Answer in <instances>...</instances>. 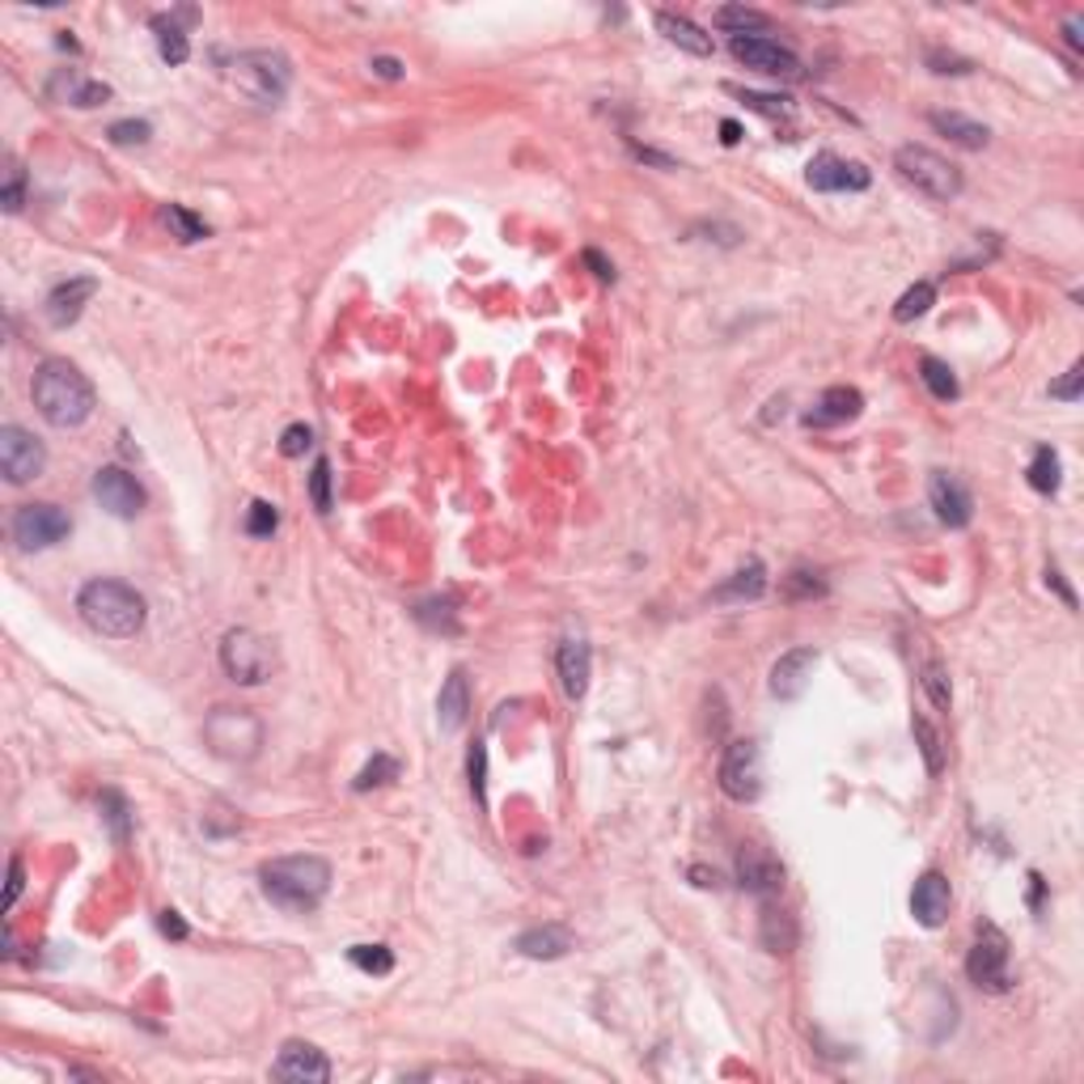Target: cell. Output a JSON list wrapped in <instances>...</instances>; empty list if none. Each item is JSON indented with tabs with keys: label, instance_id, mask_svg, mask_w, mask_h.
I'll list each match as a JSON object with an SVG mask.
<instances>
[{
	"label": "cell",
	"instance_id": "9a60e30c",
	"mask_svg": "<svg viewBox=\"0 0 1084 1084\" xmlns=\"http://www.w3.org/2000/svg\"><path fill=\"white\" fill-rule=\"evenodd\" d=\"M737 886L750 890L754 898H775L784 890V864L759 843H741V852H737Z\"/></svg>",
	"mask_w": 1084,
	"mask_h": 1084
},
{
	"label": "cell",
	"instance_id": "e575fe53",
	"mask_svg": "<svg viewBox=\"0 0 1084 1084\" xmlns=\"http://www.w3.org/2000/svg\"><path fill=\"white\" fill-rule=\"evenodd\" d=\"M390 780H399V759H390V754H373L369 763L356 771V780H351V788L356 793H369V788H382Z\"/></svg>",
	"mask_w": 1084,
	"mask_h": 1084
},
{
	"label": "cell",
	"instance_id": "7a4b0ae2",
	"mask_svg": "<svg viewBox=\"0 0 1084 1084\" xmlns=\"http://www.w3.org/2000/svg\"><path fill=\"white\" fill-rule=\"evenodd\" d=\"M77 614L94 627L97 636L106 639H131L145 632V619H149V602L145 593H136L128 580H115V576H94L81 585L77 593Z\"/></svg>",
	"mask_w": 1084,
	"mask_h": 1084
},
{
	"label": "cell",
	"instance_id": "4316f807",
	"mask_svg": "<svg viewBox=\"0 0 1084 1084\" xmlns=\"http://www.w3.org/2000/svg\"><path fill=\"white\" fill-rule=\"evenodd\" d=\"M766 593V568L759 560H750V564H741L729 580H720L716 589H712V602H759Z\"/></svg>",
	"mask_w": 1084,
	"mask_h": 1084
},
{
	"label": "cell",
	"instance_id": "db71d44e",
	"mask_svg": "<svg viewBox=\"0 0 1084 1084\" xmlns=\"http://www.w3.org/2000/svg\"><path fill=\"white\" fill-rule=\"evenodd\" d=\"M1081 26H1084V22H1081V13H1068V18H1063V38H1068V47H1072V51H1084V34H1081Z\"/></svg>",
	"mask_w": 1084,
	"mask_h": 1084
},
{
	"label": "cell",
	"instance_id": "ac0fdd59",
	"mask_svg": "<svg viewBox=\"0 0 1084 1084\" xmlns=\"http://www.w3.org/2000/svg\"><path fill=\"white\" fill-rule=\"evenodd\" d=\"M555 673H560V687L568 700H585L589 691V678H593V648L585 636H568L555 648Z\"/></svg>",
	"mask_w": 1084,
	"mask_h": 1084
},
{
	"label": "cell",
	"instance_id": "83f0119b",
	"mask_svg": "<svg viewBox=\"0 0 1084 1084\" xmlns=\"http://www.w3.org/2000/svg\"><path fill=\"white\" fill-rule=\"evenodd\" d=\"M653 22H657V31L666 34L673 47H682V51H691V56H712V51H716L712 34L700 31V26H695L691 18H682V13H666V9H661Z\"/></svg>",
	"mask_w": 1084,
	"mask_h": 1084
},
{
	"label": "cell",
	"instance_id": "d4e9b609",
	"mask_svg": "<svg viewBox=\"0 0 1084 1084\" xmlns=\"http://www.w3.org/2000/svg\"><path fill=\"white\" fill-rule=\"evenodd\" d=\"M47 94L56 97V102H68V106H81V111H90V106H102V102H111V85H102V81H90V77H81L77 68H60V72L51 77Z\"/></svg>",
	"mask_w": 1084,
	"mask_h": 1084
},
{
	"label": "cell",
	"instance_id": "8fae6325",
	"mask_svg": "<svg viewBox=\"0 0 1084 1084\" xmlns=\"http://www.w3.org/2000/svg\"><path fill=\"white\" fill-rule=\"evenodd\" d=\"M0 471L9 483H31L47 471V449L22 424H4L0 428Z\"/></svg>",
	"mask_w": 1084,
	"mask_h": 1084
},
{
	"label": "cell",
	"instance_id": "c3c4849f",
	"mask_svg": "<svg viewBox=\"0 0 1084 1084\" xmlns=\"http://www.w3.org/2000/svg\"><path fill=\"white\" fill-rule=\"evenodd\" d=\"M1081 385H1084V360H1076V365L1068 369V378L1051 385V399H1063V403H1076V399H1081Z\"/></svg>",
	"mask_w": 1084,
	"mask_h": 1084
},
{
	"label": "cell",
	"instance_id": "816d5d0a",
	"mask_svg": "<svg viewBox=\"0 0 1084 1084\" xmlns=\"http://www.w3.org/2000/svg\"><path fill=\"white\" fill-rule=\"evenodd\" d=\"M158 927H161V936H170V941H187V936H192V927L183 924V915H178V911H161Z\"/></svg>",
	"mask_w": 1084,
	"mask_h": 1084
},
{
	"label": "cell",
	"instance_id": "7402d4cb",
	"mask_svg": "<svg viewBox=\"0 0 1084 1084\" xmlns=\"http://www.w3.org/2000/svg\"><path fill=\"white\" fill-rule=\"evenodd\" d=\"M94 292H97L94 276H72L65 285H56L47 292V305H43V310H47V322H51L56 331L72 326V322L81 319V310L94 301Z\"/></svg>",
	"mask_w": 1084,
	"mask_h": 1084
},
{
	"label": "cell",
	"instance_id": "30bf717a",
	"mask_svg": "<svg viewBox=\"0 0 1084 1084\" xmlns=\"http://www.w3.org/2000/svg\"><path fill=\"white\" fill-rule=\"evenodd\" d=\"M13 542L22 551H47L56 542H65L72 534V517L60 505H47V500H34L13 512Z\"/></svg>",
	"mask_w": 1084,
	"mask_h": 1084
},
{
	"label": "cell",
	"instance_id": "3957f363",
	"mask_svg": "<svg viewBox=\"0 0 1084 1084\" xmlns=\"http://www.w3.org/2000/svg\"><path fill=\"white\" fill-rule=\"evenodd\" d=\"M258 886L267 893V902H276L280 911L310 915V911H319L326 890H331V864L314 852L276 856L258 868Z\"/></svg>",
	"mask_w": 1084,
	"mask_h": 1084
},
{
	"label": "cell",
	"instance_id": "4fadbf2b",
	"mask_svg": "<svg viewBox=\"0 0 1084 1084\" xmlns=\"http://www.w3.org/2000/svg\"><path fill=\"white\" fill-rule=\"evenodd\" d=\"M94 500L111 512V517L131 521V517L145 512V500H149V496H145L140 478L131 475V471H124V466H102L94 475Z\"/></svg>",
	"mask_w": 1084,
	"mask_h": 1084
},
{
	"label": "cell",
	"instance_id": "e0dca14e",
	"mask_svg": "<svg viewBox=\"0 0 1084 1084\" xmlns=\"http://www.w3.org/2000/svg\"><path fill=\"white\" fill-rule=\"evenodd\" d=\"M927 500H932L936 521H941V526H949V530H966V526H970V517H975V500H970L966 483L954 478V475H945V471H936V475H932V483H927Z\"/></svg>",
	"mask_w": 1084,
	"mask_h": 1084
},
{
	"label": "cell",
	"instance_id": "11a10c76",
	"mask_svg": "<svg viewBox=\"0 0 1084 1084\" xmlns=\"http://www.w3.org/2000/svg\"><path fill=\"white\" fill-rule=\"evenodd\" d=\"M369 68H373L382 81H403V65H399L394 56H373V65Z\"/></svg>",
	"mask_w": 1084,
	"mask_h": 1084
},
{
	"label": "cell",
	"instance_id": "ffe728a7",
	"mask_svg": "<svg viewBox=\"0 0 1084 1084\" xmlns=\"http://www.w3.org/2000/svg\"><path fill=\"white\" fill-rule=\"evenodd\" d=\"M949 907H954V890H949V877L941 868H927L924 877L915 881L911 890V915L924 927H941L949 920Z\"/></svg>",
	"mask_w": 1084,
	"mask_h": 1084
},
{
	"label": "cell",
	"instance_id": "52a82bcc",
	"mask_svg": "<svg viewBox=\"0 0 1084 1084\" xmlns=\"http://www.w3.org/2000/svg\"><path fill=\"white\" fill-rule=\"evenodd\" d=\"M221 670L238 687H258L276 673V648L251 627H233L221 639Z\"/></svg>",
	"mask_w": 1084,
	"mask_h": 1084
},
{
	"label": "cell",
	"instance_id": "ba28073f",
	"mask_svg": "<svg viewBox=\"0 0 1084 1084\" xmlns=\"http://www.w3.org/2000/svg\"><path fill=\"white\" fill-rule=\"evenodd\" d=\"M716 780H720V793L737 800V805H750V800L763 797V750H759V741H750V737L729 741L725 754H720Z\"/></svg>",
	"mask_w": 1084,
	"mask_h": 1084
},
{
	"label": "cell",
	"instance_id": "f6af8a7d",
	"mask_svg": "<svg viewBox=\"0 0 1084 1084\" xmlns=\"http://www.w3.org/2000/svg\"><path fill=\"white\" fill-rule=\"evenodd\" d=\"M466 771H471V793H475L478 809H487V750H483V741H475V746H471Z\"/></svg>",
	"mask_w": 1084,
	"mask_h": 1084
},
{
	"label": "cell",
	"instance_id": "1f68e13d",
	"mask_svg": "<svg viewBox=\"0 0 1084 1084\" xmlns=\"http://www.w3.org/2000/svg\"><path fill=\"white\" fill-rule=\"evenodd\" d=\"M712 22H716L720 31L734 34V38H741V34H763L766 26H771V18H766V13H759V9H746V4H725V9H716V13H712Z\"/></svg>",
	"mask_w": 1084,
	"mask_h": 1084
},
{
	"label": "cell",
	"instance_id": "2e32d148",
	"mask_svg": "<svg viewBox=\"0 0 1084 1084\" xmlns=\"http://www.w3.org/2000/svg\"><path fill=\"white\" fill-rule=\"evenodd\" d=\"M272 1076L292 1084H326L331 1081V1059L314 1042H285L272 1063Z\"/></svg>",
	"mask_w": 1084,
	"mask_h": 1084
},
{
	"label": "cell",
	"instance_id": "7bdbcfd3",
	"mask_svg": "<svg viewBox=\"0 0 1084 1084\" xmlns=\"http://www.w3.org/2000/svg\"><path fill=\"white\" fill-rule=\"evenodd\" d=\"M0 204H4V212L13 217V212H22V204H26V170L18 165V161H9V174H4V192H0Z\"/></svg>",
	"mask_w": 1084,
	"mask_h": 1084
},
{
	"label": "cell",
	"instance_id": "603a6c76",
	"mask_svg": "<svg viewBox=\"0 0 1084 1084\" xmlns=\"http://www.w3.org/2000/svg\"><path fill=\"white\" fill-rule=\"evenodd\" d=\"M512 949L521 957H530V961H555V957L573 954L576 936H573V927H564V924L526 927V932L512 941Z\"/></svg>",
	"mask_w": 1084,
	"mask_h": 1084
},
{
	"label": "cell",
	"instance_id": "9c48e42d",
	"mask_svg": "<svg viewBox=\"0 0 1084 1084\" xmlns=\"http://www.w3.org/2000/svg\"><path fill=\"white\" fill-rule=\"evenodd\" d=\"M966 975H970L975 988L995 991V995L1013 988V975H1008V936L995 924H979V941L966 954Z\"/></svg>",
	"mask_w": 1084,
	"mask_h": 1084
},
{
	"label": "cell",
	"instance_id": "f1b7e54d",
	"mask_svg": "<svg viewBox=\"0 0 1084 1084\" xmlns=\"http://www.w3.org/2000/svg\"><path fill=\"white\" fill-rule=\"evenodd\" d=\"M927 124L941 131V136H949L954 145H961V149H983L991 140V131L983 128V124H975V119H966V115H957V111H932Z\"/></svg>",
	"mask_w": 1084,
	"mask_h": 1084
},
{
	"label": "cell",
	"instance_id": "f5cc1de1",
	"mask_svg": "<svg viewBox=\"0 0 1084 1084\" xmlns=\"http://www.w3.org/2000/svg\"><path fill=\"white\" fill-rule=\"evenodd\" d=\"M1047 585H1051L1054 593L1063 598V607H1068V610H1076V593H1072V585L1063 580V573H1059V568H1047Z\"/></svg>",
	"mask_w": 1084,
	"mask_h": 1084
},
{
	"label": "cell",
	"instance_id": "4dcf8cb0",
	"mask_svg": "<svg viewBox=\"0 0 1084 1084\" xmlns=\"http://www.w3.org/2000/svg\"><path fill=\"white\" fill-rule=\"evenodd\" d=\"M1029 487L1038 492V496H1054L1059 492V483H1063V462H1059V453L1051 446H1038L1034 449V462H1029Z\"/></svg>",
	"mask_w": 1084,
	"mask_h": 1084
},
{
	"label": "cell",
	"instance_id": "f907efd6",
	"mask_svg": "<svg viewBox=\"0 0 1084 1084\" xmlns=\"http://www.w3.org/2000/svg\"><path fill=\"white\" fill-rule=\"evenodd\" d=\"M22 886H26V873H22V861L13 856V861H9V886H4V911H13V907H18Z\"/></svg>",
	"mask_w": 1084,
	"mask_h": 1084
},
{
	"label": "cell",
	"instance_id": "44dd1931",
	"mask_svg": "<svg viewBox=\"0 0 1084 1084\" xmlns=\"http://www.w3.org/2000/svg\"><path fill=\"white\" fill-rule=\"evenodd\" d=\"M864 412V394L856 385H830L814 399V407L805 412V428H839L847 419Z\"/></svg>",
	"mask_w": 1084,
	"mask_h": 1084
},
{
	"label": "cell",
	"instance_id": "d590c367",
	"mask_svg": "<svg viewBox=\"0 0 1084 1084\" xmlns=\"http://www.w3.org/2000/svg\"><path fill=\"white\" fill-rule=\"evenodd\" d=\"M911 729H915V741H920V750H924L927 771H932V775H941V771H945V741H941V734L932 729V720H927V716H915V720H911Z\"/></svg>",
	"mask_w": 1084,
	"mask_h": 1084
},
{
	"label": "cell",
	"instance_id": "6da1fadb",
	"mask_svg": "<svg viewBox=\"0 0 1084 1084\" xmlns=\"http://www.w3.org/2000/svg\"><path fill=\"white\" fill-rule=\"evenodd\" d=\"M31 394H34L38 415H43L51 428H81L97 407L90 378H85L72 360H60V356H51V360H43V365L34 369Z\"/></svg>",
	"mask_w": 1084,
	"mask_h": 1084
},
{
	"label": "cell",
	"instance_id": "74e56055",
	"mask_svg": "<svg viewBox=\"0 0 1084 1084\" xmlns=\"http://www.w3.org/2000/svg\"><path fill=\"white\" fill-rule=\"evenodd\" d=\"M784 598H788V602H814V598H827V580H822L818 573H805V568H797V573L784 576Z\"/></svg>",
	"mask_w": 1084,
	"mask_h": 1084
},
{
	"label": "cell",
	"instance_id": "91938a15",
	"mask_svg": "<svg viewBox=\"0 0 1084 1084\" xmlns=\"http://www.w3.org/2000/svg\"><path fill=\"white\" fill-rule=\"evenodd\" d=\"M691 877H695V886H716V873H707V868H691Z\"/></svg>",
	"mask_w": 1084,
	"mask_h": 1084
},
{
	"label": "cell",
	"instance_id": "ab89813d",
	"mask_svg": "<svg viewBox=\"0 0 1084 1084\" xmlns=\"http://www.w3.org/2000/svg\"><path fill=\"white\" fill-rule=\"evenodd\" d=\"M165 224L178 233V242H204V238H208V224L199 221L195 212H187L183 204H170V208H165Z\"/></svg>",
	"mask_w": 1084,
	"mask_h": 1084
},
{
	"label": "cell",
	"instance_id": "8992f818",
	"mask_svg": "<svg viewBox=\"0 0 1084 1084\" xmlns=\"http://www.w3.org/2000/svg\"><path fill=\"white\" fill-rule=\"evenodd\" d=\"M893 170H898L915 192L927 195V199H936V204H949V199H957L961 187H966V178H961V170H957L954 161L932 153L924 145H902V149L893 153Z\"/></svg>",
	"mask_w": 1084,
	"mask_h": 1084
},
{
	"label": "cell",
	"instance_id": "6f0895ef",
	"mask_svg": "<svg viewBox=\"0 0 1084 1084\" xmlns=\"http://www.w3.org/2000/svg\"><path fill=\"white\" fill-rule=\"evenodd\" d=\"M632 153H636L639 161H653V165H661V170H673V161L661 158V153H653V149H639V145H632Z\"/></svg>",
	"mask_w": 1084,
	"mask_h": 1084
},
{
	"label": "cell",
	"instance_id": "836d02e7",
	"mask_svg": "<svg viewBox=\"0 0 1084 1084\" xmlns=\"http://www.w3.org/2000/svg\"><path fill=\"white\" fill-rule=\"evenodd\" d=\"M936 305V285H927V280H920V285H911L902 297H898V305H893V322H915V319H924L927 310Z\"/></svg>",
	"mask_w": 1084,
	"mask_h": 1084
},
{
	"label": "cell",
	"instance_id": "60d3db41",
	"mask_svg": "<svg viewBox=\"0 0 1084 1084\" xmlns=\"http://www.w3.org/2000/svg\"><path fill=\"white\" fill-rule=\"evenodd\" d=\"M276 526H280V509H276L272 500H255V505L246 509V534H251V539H272Z\"/></svg>",
	"mask_w": 1084,
	"mask_h": 1084
},
{
	"label": "cell",
	"instance_id": "7c38bea8",
	"mask_svg": "<svg viewBox=\"0 0 1084 1084\" xmlns=\"http://www.w3.org/2000/svg\"><path fill=\"white\" fill-rule=\"evenodd\" d=\"M729 51H734L737 65H746L750 72H763V77H800V60L793 47L766 38V34H741L729 38Z\"/></svg>",
	"mask_w": 1084,
	"mask_h": 1084
},
{
	"label": "cell",
	"instance_id": "d6986e66",
	"mask_svg": "<svg viewBox=\"0 0 1084 1084\" xmlns=\"http://www.w3.org/2000/svg\"><path fill=\"white\" fill-rule=\"evenodd\" d=\"M818 670V648H793L771 666V695L784 703L800 700L809 691V678Z\"/></svg>",
	"mask_w": 1084,
	"mask_h": 1084
},
{
	"label": "cell",
	"instance_id": "7dc6e473",
	"mask_svg": "<svg viewBox=\"0 0 1084 1084\" xmlns=\"http://www.w3.org/2000/svg\"><path fill=\"white\" fill-rule=\"evenodd\" d=\"M310 446H314V428L310 424H288L285 437H280V453L285 458H301Z\"/></svg>",
	"mask_w": 1084,
	"mask_h": 1084
},
{
	"label": "cell",
	"instance_id": "f546056e",
	"mask_svg": "<svg viewBox=\"0 0 1084 1084\" xmlns=\"http://www.w3.org/2000/svg\"><path fill=\"white\" fill-rule=\"evenodd\" d=\"M153 34H158L161 60H165L170 68H178V65H187V60H192V38H187V31L178 26V18H174V13H158V18H153Z\"/></svg>",
	"mask_w": 1084,
	"mask_h": 1084
},
{
	"label": "cell",
	"instance_id": "f35d334b",
	"mask_svg": "<svg viewBox=\"0 0 1084 1084\" xmlns=\"http://www.w3.org/2000/svg\"><path fill=\"white\" fill-rule=\"evenodd\" d=\"M348 961L365 975H390L394 970V954L385 945H351Z\"/></svg>",
	"mask_w": 1084,
	"mask_h": 1084
},
{
	"label": "cell",
	"instance_id": "5bb4252c",
	"mask_svg": "<svg viewBox=\"0 0 1084 1084\" xmlns=\"http://www.w3.org/2000/svg\"><path fill=\"white\" fill-rule=\"evenodd\" d=\"M805 183L814 187V192H864L868 183H873V174L864 170L861 161H847L839 158V153H818V158L805 165Z\"/></svg>",
	"mask_w": 1084,
	"mask_h": 1084
},
{
	"label": "cell",
	"instance_id": "cb8c5ba5",
	"mask_svg": "<svg viewBox=\"0 0 1084 1084\" xmlns=\"http://www.w3.org/2000/svg\"><path fill=\"white\" fill-rule=\"evenodd\" d=\"M466 720H471V678H466V670H449V678L441 682V695H437V725H441V734H458Z\"/></svg>",
	"mask_w": 1084,
	"mask_h": 1084
},
{
	"label": "cell",
	"instance_id": "680465c9",
	"mask_svg": "<svg viewBox=\"0 0 1084 1084\" xmlns=\"http://www.w3.org/2000/svg\"><path fill=\"white\" fill-rule=\"evenodd\" d=\"M720 140H725V145H737V140H741V128H737L734 119H725V124H720Z\"/></svg>",
	"mask_w": 1084,
	"mask_h": 1084
},
{
	"label": "cell",
	"instance_id": "8d00e7d4",
	"mask_svg": "<svg viewBox=\"0 0 1084 1084\" xmlns=\"http://www.w3.org/2000/svg\"><path fill=\"white\" fill-rule=\"evenodd\" d=\"M102 818H106V827H111V834H115V843H128V830H131V814H128V800L119 797L115 788H106L102 793Z\"/></svg>",
	"mask_w": 1084,
	"mask_h": 1084
},
{
	"label": "cell",
	"instance_id": "5b68a950",
	"mask_svg": "<svg viewBox=\"0 0 1084 1084\" xmlns=\"http://www.w3.org/2000/svg\"><path fill=\"white\" fill-rule=\"evenodd\" d=\"M204 741L224 763H251L263 750V720L246 707H217L204 720Z\"/></svg>",
	"mask_w": 1084,
	"mask_h": 1084
},
{
	"label": "cell",
	"instance_id": "484cf974",
	"mask_svg": "<svg viewBox=\"0 0 1084 1084\" xmlns=\"http://www.w3.org/2000/svg\"><path fill=\"white\" fill-rule=\"evenodd\" d=\"M759 941H763L766 954H793V949H797V920H793L784 907H775L771 898H763Z\"/></svg>",
	"mask_w": 1084,
	"mask_h": 1084
},
{
	"label": "cell",
	"instance_id": "9f6ffc18",
	"mask_svg": "<svg viewBox=\"0 0 1084 1084\" xmlns=\"http://www.w3.org/2000/svg\"><path fill=\"white\" fill-rule=\"evenodd\" d=\"M585 267H593V276H598V280H614V263L602 258L598 251H585Z\"/></svg>",
	"mask_w": 1084,
	"mask_h": 1084
},
{
	"label": "cell",
	"instance_id": "ee69618b",
	"mask_svg": "<svg viewBox=\"0 0 1084 1084\" xmlns=\"http://www.w3.org/2000/svg\"><path fill=\"white\" fill-rule=\"evenodd\" d=\"M924 691H927V700L936 703V707H949V700H954V691H949V673H945V666L941 661H927L924 666Z\"/></svg>",
	"mask_w": 1084,
	"mask_h": 1084
},
{
	"label": "cell",
	"instance_id": "b9f144b4",
	"mask_svg": "<svg viewBox=\"0 0 1084 1084\" xmlns=\"http://www.w3.org/2000/svg\"><path fill=\"white\" fill-rule=\"evenodd\" d=\"M106 136H111V145H124V149H131V145H149L153 124H149V119H119V124L106 128Z\"/></svg>",
	"mask_w": 1084,
	"mask_h": 1084
},
{
	"label": "cell",
	"instance_id": "277c9868",
	"mask_svg": "<svg viewBox=\"0 0 1084 1084\" xmlns=\"http://www.w3.org/2000/svg\"><path fill=\"white\" fill-rule=\"evenodd\" d=\"M229 81L238 94L258 102V106H280L288 97V85H292V65H288L285 51L255 47L229 65Z\"/></svg>",
	"mask_w": 1084,
	"mask_h": 1084
},
{
	"label": "cell",
	"instance_id": "681fc988",
	"mask_svg": "<svg viewBox=\"0 0 1084 1084\" xmlns=\"http://www.w3.org/2000/svg\"><path fill=\"white\" fill-rule=\"evenodd\" d=\"M734 94L741 97L746 106H754V111H763V115H784V111H788V106H784L788 97H766V94H754V90H734Z\"/></svg>",
	"mask_w": 1084,
	"mask_h": 1084
},
{
	"label": "cell",
	"instance_id": "d6a6232c",
	"mask_svg": "<svg viewBox=\"0 0 1084 1084\" xmlns=\"http://www.w3.org/2000/svg\"><path fill=\"white\" fill-rule=\"evenodd\" d=\"M920 378H924V385L932 390V399H941V403H954L957 394H961L957 373L945 365V360H936V356H924V360H920Z\"/></svg>",
	"mask_w": 1084,
	"mask_h": 1084
},
{
	"label": "cell",
	"instance_id": "bcb514c9",
	"mask_svg": "<svg viewBox=\"0 0 1084 1084\" xmlns=\"http://www.w3.org/2000/svg\"><path fill=\"white\" fill-rule=\"evenodd\" d=\"M310 500H314V509L319 512H331V462L326 458H319L314 462V471H310Z\"/></svg>",
	"mask_w": 1084,
	"mask_h": 1084
}]
</instances>
